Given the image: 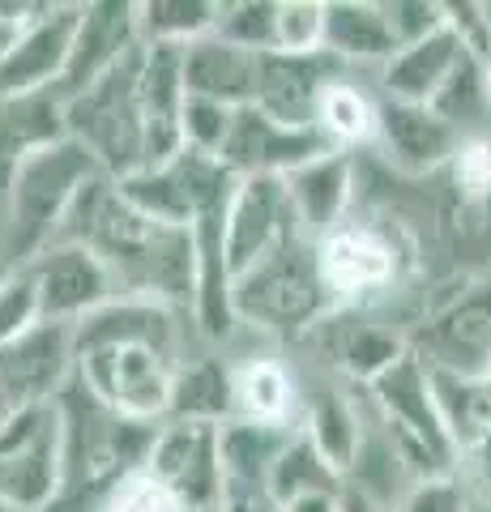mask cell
<instances>
[{
  "mask_svg": "<svg viewBox=\"0 0 491 512\" xmlns=\"http://www.w3.org/2000/svg\"><path fill=\"white\" fill-rule=\"evenodd\" d=\"M231 402H235L231 419L287 427L295 389H291L287 372H282L274 359H257V363H248L240 376H231Z\"/></svg>",
  "mask_w": 491,
  "mask_h": 512,
  "instance_id": "cell-29",
  "label": "cell"
},
{
  "mask_svg": "<svg viewBox=\"0 0 491 512\" xmlns=\"http://www.w3.org/2000/svg\"><path fill=\"white\" fill-rule=\"evenodd\" d=\"M77 13H82V5H43L18 30V39L0 56V103L43 94V90L56 94V82L69 60L73 30H77Z\"/></svg>",
  "mask_w": 491,
  "mask_h": 512,
  "instance_id": "cell-13",
  "label": "cell"
},
{
  "mask_svg": "<svg viewBox=\"0 0 491 512\" xmlns=\"http://www.w3.org/2000/svg\"><path fill=\"white\" fill-rule=\"evenodd\" d=\"M359 431H363V419H359V410L346 402V397L338 393H325L321 402L312 406L308 414V427H304V436L312 440V448L329 461V470L342 474V483H346V470H351V461H355V448H359Z\"/></svg>",
  "mask_w": 491,
  "mask_h": 512,
  "instance_id": "cell-30",
  "label": "cell"
},
{
  "mask_svg": "<svg viewBox=\"0 0 491 512\" xmlns=\"http://www.w3.org/2000/svg\"><path fill=\"white\" fill-rule=\"evenodd\" d=\"M427 372L479 380L491 367V278L474 282L449 308H440L415 346H406Z\"/></svg>",
  "mask_w": 491,
  "mask_h": 512,
  "instance_id": "cell-9",
  "label": "cell"
},
{
  "mask_svg": "<svg viewBox=\"0 0 491 512\" xmlns=\"http://www.w3.org/2000/svg\"><path fill=\"white\" fill-rule=\"evenodd\" d=\"M274 22H278V5H269V0H261V5L257 0H248V5H223L210 35L244 47L252 56H269L274 52Z\"/></svg>",
  "mask_w": 491,
  "mask_h": 512,
  "instance_id": "cell-34",
  "label": "cell"
},
{
  "mask_svg": "<svg viewBox=\"0 0 491 512\" xmlns=\"http://www.w3.org/2000/svg\"><path fill=\"white\" fill-rule=\"evenodd\" d=\"M445 9V26L453 30V39L462 43V52L487 64L491 56V18L483 5H440Z\"/></svg>",
  "mask_w": 491,
  "mask_h": 512,
  "instance_id": "cell-42",
  "label": "cell"
},
{
  "mask_svg": "<svg viewBox=\"0 0 491 512\" xmlns=\"http://www.w3.org/2000/svg\"><path fill=\"white\" fill-rule=\"evenodd\" d=\"M137 39V13L124 0H107V5H82L77 13V30L69 43L65 73L56 82V99L69 103L82 90H90L103 73H112L116 64L133 52Z\"/></svg>",
  "mask_w": 491,
  "mask_h": 512,
  "instance_id": "cell-16",
  "label": "cell"
},
{
  "mask_svg": "<svg viewBox=\"0 0 491 512\" xmlns=\"http://www.w3.org/2000/svg\"><path fill=\"white\" fill-rule=\"evenodd\" d=\"M385 9V22H389V35L398 43V52L410 43H419L427 35H436L445 26V9L440 5H419V0H393V5H380Z\"/></svg>",
  "mask_w": 491,
  "mask_h": 512,
  "instance_id": "cell-39",
  "label": "cell"
},
{
  "mask_svg": "<svg viewBox=\"0 0 491 512\" xmlns=\"http://www.w3.org/2000/svg\"><path fill=\"white\" fill-rule=\"evenodd\" d=\"M316 329L334 338V363L342 367L346 376H355V380H363V384H372L389 363H398V359L406 355V346L393 338V333L368 325V320H355V325H338L334 312H329Z\"/></svg>",
  "mask_w": 491,
  "mask_h": 512,
  "instance_id": "cell-27",
  "label": "cell"
},
{
  "mask_svg": "<svg viewBox=\"0 0 491 512\" xmlns=\"http://www.w3.org/2000/svg\"><path fill=\"white\" fill-rule=\"evenodd\" d=\"M316 128L329 137L334 150H351L359 141L376 137V107L363 90H355L351 82H329L321 103H316Z\"/></svg>",
  "mask_w": 491,
  "mask_h": 512,
  "instance_id": "cell-32",
  "label": "cell"
},
{
  "mask_svg": "<svg viewBox=\"0 0 491 512\" xmlns=\"http://www.w3.org/2000/svg\"><path fill=\"white\" fill-rule=\"evenodd\" d=\"M470 504L474 500L466 495V487L453 474H440V478H423V483L410 487L393 512H466Z\"/></svg>",
  "mask_w": 491,
  "mask_h": 512,
  "instance_id": "cell-41",
  "label": "cell"
},
{
  "mask_svg": "<svg viewBox=\"0 0 491 512\" xmlns=\"http://www.w3.org/2000/svg\"><path fill=\"white\" fill-rule=\"evenodd\" d=\"M483 77H487V107H491V56H487V64H483Z\"/></svg>",
  "mask_w": 491,
  "mask_h": 512,
  "instance_id": "cell-46",
  "label": "cell"
},
{
  "mask_svg": "<svg viewBox=\"0 0 491 512\" xmlns=\"http://www.w3.org/2000/svg\"><path fill=\"white\" fill-rule=\"evenodd\" d=\"M99 346H150L167 359H180V325L176 308L154 299L112 295L73 325V355Z\"/></svg>",
  "mask_w": 491,
  "mask_h": 512,
  "instance_id": "cell-17",
  "label": "cell"
},
{
  "mask_svg": "<svg viewBox=\"0 0 491 512\" xmlns=\"http://www.w3.org/2000/svg\"><path fill=\"white\" fill-rule=\"evenodd\" d=\"M146 470L180 512H214L223 504V474H218V427L214 423H158Z\"/></svg>",
  "mask_w": 491,
  "mask_h": 512,
  "instance_id": "cell-8",
  "label": "cell"
},
{
  "mask_svg": "<svg viewBox=\"0 0 491 512\" xmlns=\"http://www.w3.org/2000/svg\"><path fill=\"white\" fill-rule=\"evenodd\" d=\"M282 188H287L299 231L316 244L321 235H329L346 222L351 188H355V158H351V150H329V154L282 175Z\"/></svg>",
  "mask_w": 491,
  "mask_h": 512,
  "instance_id": "cell-19",
  "label": "cell"
},
{
  "mask_svg": "<svg viewBox=\"0 0 491 512\" xmlns=\"http://www.w3.org/2000/svg\"><path fill=\"white\" fill-rule=\"evenodd\" d=\"M235 414L231 402V372L218 359L180 363L167 393V419L171 423H227Z\"/></svg>",
  "mask_w": 491,
  "mask_h": 512,
  "instance_id": "cell-25",
  "label": "cell"
},
{
  "mask_svg": "<svg viewBox=\"0 0 491 512\" xmlns=\"http://www.w3.org/2000/svg\"><path fill=\"white\" fill-rule=\"evenodd\" d=\"M338 60L325 52L312 56H282L269 52L257 64V94L252 107H261L269 120L287 128H316V103L329 82H338Z\"/></svg>",
  "mask_w": 491,
  "mask_h": 512,
  "instance_id": "cell-18",
  "label": "cell"
},
{
  "mask_svg": "<svg viewBox=\"0 0 491 512\" xmlns=\"http://www.w3.org/2000/svg\"><path fill=\"white\" fill-rule=\"evenodd\" d=\"M346 491V487H342ZM342 491H312V495H299L287 508L278 512H342Z\"/></svg>",
  "mask_w": 491,
  "mask_h": 512,
  "instance_id": "cell-43",
  "label": "cell"
},
{
  "mask_svg": "<svg viewBox=\"0 0 491 512\" xmlns=\"http://www.w3.org/2000/svg\"><path fill=\"white\" fill-rule=\"evenodd\" d=\"M334 312L321 278H316V244L304 231H291L282 244L231 282V320H252L274 333L316 329Z\"/></svg>",
  "mask_w": 491,
  "mask_h": 512,
  "instance_id": "cell-4",
  "label": "cell"
},
{
  "mask_svg": "<svg viewBox=\"0 0 491 512\" xmlns=\"http://www.w3.org/2000/svg\"><path fill=\"white\" fill-rule=\"evenodd\" d=\"M184 359H167L150 346H99L73 355V372L99 402L133 423H163L171 376Z\"/></svg>",
  "mask_w": 491,
  "mask_h": 512,
  "instance_id": "cell-6",
  "label": "cell"
},
{
  "mask_svg": "<svg viewBox=\"0 0 491 512\" xmlns=\"http://www.w3.org/2000/svg\"><path fill=\"white\" fill-rule=\"evenodd\" d=\"M60 487V414L56 397L0 419V504L43 512Z\"/></svg>",
  "mask_w": 491,
  "mask_h": 512,
  "instance_id": "cell-7",
  "label": "cell"
},
{
  "mask_svg": "<svg viewBox=\"0 0 491 512\" xmlns=\"http://www.w3.org/2000/svg\"><path fill=\"white\" fill-rule=\"evenodd\" d=\"M466 512H491V504H487V500H474Z\"/></svg>",
  "mask_w": 491,
  "mask_h": 512,
  "instance_id": "cell-47",
  "label": "cell"
},
{
  "mask_svg": "<svg viewBox=\"0 0 491 512\" xmlns=\"http://www.w3.org/2000/svg\"><path fill=\"white\" fill-rule=\"evenodd\" d=\"M376 137L385 146L389 163L406 175H423L440 163H449L453 150L462 146V133L449 128L440 116H432L427 107L410 103H385L376 107Z\"/></svg>",
  "mask_w": 491,
  "mask_h": 512,
  "instance_id": "cell-21",
  "label": "cell"
},
{
  "mask_svg": "<svg viewBox=\"0 0 491 512\" xmlns=\"http://www.w3.org/2000/svg\"><path fill=\"white\" fill-rule=\"evenodd\" d=\"M103 512H180V508L146 470H133L112 487Z\"/></svg>",
  "mask_w": 491,
  "mask_h": 512,
  "instance_id": "cell-40",
  "label": "cell"
},
{
  "mask_svg": "<svg viewBox=\"0 0 491 512\" xmlns=\"http://www.w3.org/2000/svg\"><path fill=\"white\" fill-rule=\"evenodd\" d=\"M141 60L146 43H137L112 73H103L90 90L65 103V137L77 141L107 180H129L146 167V133H141Z\"/></svg>",
  "mask_w": 491,
  "mask_h": 512,
  "instance_id": "cell-3",
  "label": "cell"
},
{
  "mask_svg": "<svg viewBox=\"0 0 491 512\" xmlns=\"http://www.w3.org/2000/svg\"><path fill=\"white\" fill-rule=\"evenodd\" d=\"M18 30H22V26H13V22H5V18H0V56L9 52V43L18 39Z\"/></svg>",
  "mask_w": 491,
  "mask_h": 512,
  "instance_id": "cell-45",
  "label": "cell"
},
{
  "mask_svg": "<svg viewBox=\"0 0 491 512\" xmlns=\"http://www.w3.org/2000/svg\"><path fill=\"white\" fill-rule=\"evenodd\" d=\"M321 35H325V5H278V22H274V52L282 56H312L321 52Z\"/></svg>",
  "mask_w": 491,
  "mask_h": 512,
  "instance_id": "cell-37",
  "label": "cell"
},
{
  "mask_svg": "<svg viewBox=\"0 0 491 512\" xmlns=\"http://www.w3.org/2000/svg\"><path fill=\"white\" fill-rule=\"evenodd\" d=\"M73 376V325L43 320L18 342L0 346V419L43 406Z\"/></svg>",
  "mask_w": 491,
  "mask_h": 512,
  "instance_id": "cell-11",
  "label": "cell"
},
{
  "mask_svg": "<svg viewBox=\"0 0 491 512\" xmlns=\"http://www.w3.org/2000/svg\"><path fill=\"white\" fill-rule=\"evenodd\" d=\"M457 56H462V43L453 39L449 26H440L436 35L402 47V52L389 60V69H385L389 99L393 103H410V107H427L432 103V94L445 86V77L453 73Z\"/></svg>",
  "mask_w": 491,
  "mask_h": 512,
  "instance_id": "cell-24",
  "label": "cell"
},
{
  "mask_svg": "<svg viewBox=\"0 0 491 512\" xmlns=\"http://www.w3.org/2000/svg\"><path fill=\"white\" fill-rule=\"evenodd\" d=\"M0 512H22V508H9V504H0Z\"/></svg>",
  "mask_w": 491,
  "mask_h": 512,
  "instance_id": "cell-48",
  "label": "cell"
},
{
  "mask_svg": "<svg viewBox=\"0 0 491 512\" xmlns=\"http://www.w3.org/2000/svg\"><path fill=\"white\" fill-rule=\"evenodd\" d=\"M133 13H137L141 43H193L214 30L223 5H205V0H146V5H133Z\"/></svg>",
  "mask_w": 491,
  "mask_h": 512,
  "instance_id": "cell-31",
  "label": "cell"
},
{
  "mask_svg": "<svg viewBox=\"0 0 491 512\" xmlns=\"http://www.w3.org/2000/svg\"><path fill=\"white\" fill-rule=\"evenodd\" d=\"M94 175H103L94 167V158L77 146V141H52L35 154H26L13 167L5 184V210H9V235H5V269L26 265L35 252L52 244V235L60 227V218L73 205L77 188Z\"/></svg>",
  "mask_w": 491,
  "mask_h": 512,
  "instance_id": "cell-2",
  "label": "cell"
},
{
  "mask_svg": "<svg viewBox=\"0 0 491 512\" xmlns=\"http://www.w3.org/2000/svg\"><path fill=\"white\" fill-rule=\"evenodd\" d=\"M295 436V427H269L227 419L218 423V474H223V500H244V495H265L269 470L278 453Z\"/></svg>",
  "mask_w": 491,
  "mask_h": 512,
  "instance_id": "cell-22",
  "label": "cell"
},
{
  "mask_svg": "<svg viewBox=\"0 0 491 512\" xmlns=\"http://www.w3.org/2000/svg\"><path fill=\"white\" fill-rule=\"evenodd\" d=\"M321 52L342 60H393L398 43L389 35L380 5H325Z\"/></svg>",
  "mask_w": 491,
  "mask_h": 512,
  "instance_id": "cell-26",
  "label": "cell"
},
{
  "mask_svg": "<svg viewBox=\"0 0 491 512\" xmlns=\"http://www.w3.org/2000/svg\"><path fill=\"white\" fill-rule=\"evenodd\" d=\"M342 512H380V508L363 500L359 491H351V487H346V491H342Z\"/></svg>",
  "mask_w": 491,
  "mask_h": 512,
  "instance_id": "cell-44",
  "label": "cell"
},
{
  "mask_svg": "<svg viewBox=\"0 0 491 512\" xmlns=\"http://www.w3.org/2000/svg\"><path fill=\"white\" fill-rule=\"evenodd\" d=\"M35 325H43L35 282H30V274L22 265L18 269L0 265V346L18 342L22 333H30Z\"/></svg>",
  "mask_w": 491,
  "mask_h": 512,
  "instance_id": "cell-35",
  "label": "cell"
},
{
  "mask_svg": "<svg viewBox=\"0 0 491 512\" xmlns=\"http://www.w3.org/2000/svg\"><path fill=\"white\" fill-rule=\"evenodd\" d=\"M453 184L470 201L491 197V137H462V146L453 150Z\"/></svg>",
  "mask_w": 491,
  "mask_h": 512,
  "instance_id": "cell-38",
  "label": "cell"
},
{
  "mask_svg": "<svg viewBox=\"0 0 491 512\" xmlns=\"http://www.w3.org/2000/svg\"><path fill=\"white\" fill-rule=\"evenodd\" d=\"M22 269L39 291V316L52 325H77L86 312L116 295L107 269L77 244H47Z\"/></svg>",
  "mask_w": 491,
  "mask_h": 512,
  "instance_id": "cell-15",
  "label": "cell"
},
{
  "mask_svg": "<svg viewBox=\"0 0 491 512\" xmlns=\"http://www.w3.org/2000/svg\"><path fill=\"white\" fill-rule=\"evenodd\" d=\"M342 474L329 470V461L316 453L312 440L304 431H295L287 440V448L278 453L274 470H269V483H265V495L274 508H287L299 495H312V491H342Z\"/></svg>",
  "mask_w": 491,
  "mask_h": 512,
  "instance_id": "cell-28",
  "label": "cell"
},
{
  "mask_svg": "<svg viewBox=\"0 0 491 512\" xmlns=\"http://www.w3.org/2000/svg\"><path fill=\"white\" fill-rule=\"evenodd\" d=\"M427 111L432 116H440L449 128H457L462 133L466 124H479L483 116H491L487 107V77H483V64L474 56H457L453 73L445 77V86H440L432 94V103H427Z\"/></svg>",
  "mask_w": 491,
  "mask_h": 512,
  "instance_id": "cell-33",
  "label": "cell"
},
{
  "mask_svg": "<svg viewBox=\"0 0 491 512\" xmlns=\"http://www.w3.org/2000/svg\"><path fill=\"white\" fill-rule=\"evenodd\" d=\"M52 244H77L107 269L116 295L188 308L197 295V252L184 227H167L124 201L116 180L94 175L77 188Z\"/></svg>",
  "mask_w": 491,
  "mask_h": 512,
  "instance_id": "cell-1",
  "label": "cell"
},
{
  "mask_svg": "<svg viewBox=\"0 0 491 512\" xmlns=\"http://www.w3.org/2000/svg\"><path fill=\"white\" fill-rule=\"evenodd\" d=\"M261 56L244 52L218 35H201L180 47V86L188 99H210L223 107H248L257 94Z\"/></svg>",
  "mask_w": 491,
  "mask_h": 512,
  "instance_id": "cell-20",
  "label": "cell"
},
{
  "mask_svg": "<svg viewBox=\"0 0 491 512\" xmlns=\"http://www.w3.org/2000/svg\"><path fill=\"white\" fill-rule=\"evenodd\" d=\"M316 278H321L329 303L342 308V303L385 291L398 278V252L380 231L342 222L316 239Z\"/></svg>",
  "mask_w": 491,
  "mask_h": 512,
  "instance_id": "cell-12",
  "label": "cell"
},
{
  "mask_svg": "<svg viewBox=\"0 0 491 512\" xmlns=\"http://www.w3.org/2000/svg\"><path fill=\"white\" fill-rule=\"evenodd\" d=\"M329 150L334 146H329L321 128H287L248 103V107H235L231 133L223 141V150H218V163L231 175L248 180V175H287Z\"/></svg>",
  "mask_w": 491,
  "mask_h": 512,
  "instance_id": "cell-10",
  "label": "cell"
},
{
  "mask_svg": "<svg viewBox=\"0 0 491 512\" xmlns=\"http://www.w3.org/2000/svg\"><path fill=\"white\" fill-rule=\"evenodd\" d=\"M368 397H372V410H376L380 427H385V436L398 444V453L406 457V466L415 470V478L453 474L457 448L445 431V419H440V410H436L427 367L410 355V350L368 384Z\"/></svg>",
  "mask_w": 491,
  "mask_h": 512,
  "instance_id": "cell-5",
  "label": "cell"
},
{
  "mask_svg": "<svg viewBox=\"0 0 491 512\" xmlns=\"http://www.w3.org/2000/svg\"><path fill=\"white\" fill-rule=\"evenodd\" d=\"M291 231H299V222L287 201V188H282V175H248V180H240L227 210V278L235 282L240 274H248Z\"/></svg>",
  "mask_w": 491,
  "mask_h": 512,
  "instance_id": "cell-14",
  "label": "cell"
},
{
  "mask_svg": "<svg viewBox=\"0 0 491 512\" xmlns=\"http://www.w3.org/2000/svg\"><path fill=\"white\" fill-rule=\"evenodd\" d=\"M231 116H235V107L210 103V99H188V94H184V107H180L184 150H197V154L218 158V150H223V141L231 133Z\"/></svg>",
  "mask_w": 491,
  "mask_h": 512,
  "instance_id": "cell-36",
  "label": "cell"
},
{
  "mask_svg": "<svg viewBox=\"0 0 491 512\" xmlns=\"http://www.w3.org/2000/svg\"><path fill=\"white\" fill-rule=\"evenodd\" d=\"M52 141H65V103L52 90L0 103V197H5L13 167Z\"/></svg>",
  "mask_w": 491,
  "mask_h": 512,
  "instance_id": "cell-23",
  "label": "cell"
}]
</instances>
